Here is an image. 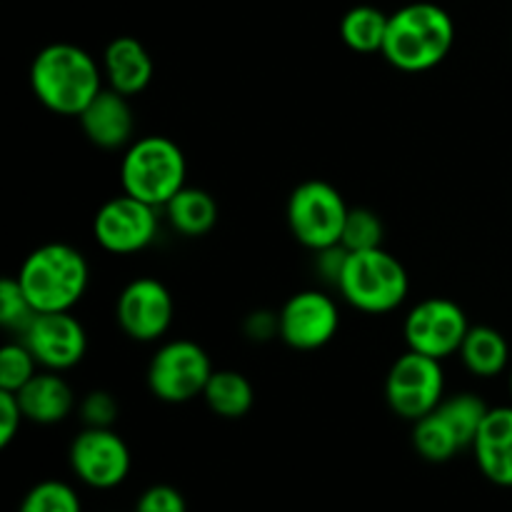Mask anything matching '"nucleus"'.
Wrapping results in <instances>:
<instances>
[{
    "instance_id": "nucleus-6",
    "label": "nucleus",
    "mask_w": 512,
    "mask_h": 512,
    "mask_svg": "<svg viewBox=\"0 0 512 512\" xmlns=\"http://www.w3.org/2000/svg\"><path fill=\"white\" fill-rule=\"evenodd\" d=\"M348 213L350 208L340 190L325 180L300 183L288 200L290 233L313 253L340 245Z\"/></svg>"
},
{
    "instance_id": "nucleus-17",
    "label": "nucleus",
    "mask_w": 512,
    "mask_h": 512,
    "mask_svg": "<svg viewBox=\"0 0 512 512\" xmlns=\"http://www.w3.org/2000/svg\"><path fill=\"white\" fill-rule=\"evenodd\" d=\"M103 73L110 88L120 95H140L153 80V58L133 35H120L110 40L103 53Z\"/></svg>"
},
{
    "instance_id": "nucleus-27",
    "label": "nucleus",
    "mask_w": 512,
    "mask_h": 512,
    "mask_svg": "<svg viewBox=\"0 0 512 512\" xmlns=\"http://www.w3.org/2000/svg\"><path fill=\"white\" fill-rule=\"evenodd\" d=\"M35 368H38V360L25 348L23 340L5 343L0 348V390L18 393L35 378Z\"/></svg>"
},
{
    "instance_id": "nucleus-21",
    "label": "nucleus",
    "mask_w": 512,
    "mask_h": 512,
    "mask_svg": "<svg viewBox=\"0 0 512 512\" xmlns=\"http://www.w3.org/2000/svg\"><path fill=\"white\" fill-rule=\"evenodd\" d=\"M203 398L215 415L225 420H238L250 413L255 393L245 375L235 373V370H215L205 385Z\"/></svg>"
},
{
    "instance_id": "nucleus-3",
    "label": "nucleus",
    "mask_w": 512,
    "mask_h": 512,
    "mask_svg": "<svg viewBox=\"0 0 512 512\" xmlns=\"http://www.w3.org/2000/svg\"><path fill=\"white\" fill-rule=\"evenodd\" d=\"M15 278L35 313H68L88 290L90 268L73 245L45 243L23 260Z\"/></svg>"
},
{
    "instance_id": "nucleus-24",
    "label": "nucleus",
    "mask_w": 512,
    "mask_h": 512,
    "mask_svg": "<svg viewBox=\"0 0 512 512\" xmlns=\"http://www.w3.org/2000/svg\"><path fill=\"white\" fill-rule=\"evenodd\" d=\"M435 410L448 420V425L455 430V435H458V440L463 443V448H473L480 425H483L490 408L480 395L455 393L450 395V398H443V403Z\"/></svg>"
},
{
    "instance_id": "nucleus-1",
    "label": "nucleus",
    "mask_w": 512,
    "mask_h": 512,
    "mask_svg": "<svg viewBox=\"0 0 512 512\" xmlns=\"http://www.w3.org/2000/svg\"><path fill=\"white\" fill-rule=\"evenodd\" d=\"M30 88L50 113L78 118L103 90L100 65L80 45H45L30 65Z\"/></svg>"
},
{
    "instance_id": "nucleus-16",
    "label": "nucleus",
    "mask_w": 512,
    "mask_h": 512,
    "mask_svg": "<svg viewBox=\"0 0 512 512\" xmlns=\"http://www.w3.org/2000/svg\"><path fill=\"white\" fill-rule=\"evenodd\" d=\"M470 450L490 483L512 488V405L488 410Z\"/></svg>"
},
{
    "instance_id": "nucleus-4",
    "label": "nucleus",
    "mask_w": 512,
    "mask_h": 512,
    "mask_svg": "<svg viewBox=\"0 0 512 512\" xmlns=\"http://www.w3.org/2000/svg\"><path fill=\"white\" fill-rule=\"evenodd\" d=\"M188 180V163L175 140L165 135H143L125 148L120 160L123 193L165 208Z\"/></svg>"
},
{
    "instance_id": "nucleus-8",
    "label": "nucleus",
    "mask_w": 512,
    "mask_h": 512,
    "mask_svg": "<svg viewBox=\"0 0 512 512\" xmlns=\"http://www.w3.org/2000/svg\"><path fill=\"white\" fill-rule=\"evenodd\" d=\"M440 363L443 360L428 358L415 350H408L395 360L385 380V398L395 415L415 423L443 403L445 373Z\"/></svg>"
},
{
    "instance_id": "nucleus-12",
    "label": "nucleus",
    "mask_w": 512,
    "mask_h": 512,
    "mask_svg": "<svg viewBox=\"0 0 512 512\" xmlns=\"http://www.w3.org/2000/svg\"><path fill=\"white\" fill-rule=\"evenodd\" d=\"M25 348L33 353L38 365L53 373L75 368L85 358L88 335L83 323L68 313H38L33 323L20 333Z\"/></svg>"
},
{
    "instance_id": "nucleus-9",
    "label": "nucleus",
    "mask_w": 512,
    "mask_h": 512,
    "mask_svg": "<svg viewBox=\"0 0 512 512\" xmlns=\"http://www.w3.org/2000/svg\"><path fill=\"white\" fill-rule=\"evenodd\" d=\"M70 470L90 490H113L130 475V448L113 428H85L70 443Z\"/></svg>"
},
{
    "instance_id": "nucleus-20",
    "label": "nucleus",
    "mask_w": 512,
    "mask_h": 512,
    "mask_svg": "<svg viewBox=\"0 0 512 512\" xmlns=\"http://www.w3.org/2000/svg\"><path fill=\"white\" fill-rule=\"evenodd\" d=\"M170 225L185 238H200L208 235L218 223V203L208 190L190 188L185 185L168 205H165Z\"/></svg>"
},
{
    "instance_id": "nucleus-29",
    "label": "nucleus",
    "mask_w": 512,
    "mask_h": 512,
    "mask_svg": "<svg viewBox=\"0 0 512 512\" xmlns=\"http://www.w3.org/2000/svg\"><path fill=\"white\" fill-rule=\"evenodd\" d=\"M133 512H188V503L178 488L158 483L140 493Z\"/></svg>"
},
{
    "instance_id": "nucleus-32",
    "label": "nucleus",
    "mask_w": 512,
    "mask_h": 512,
    "mask_svg": "<svg viewBox=\"0 0 512 512\" xmlns=\"http://www.w3.org/2000/svg\"><path fill=\"white\" fill-rule=\"evenodd\" d=\"M348 250L343 248V245H333V248H325V250H318L315 253V268H318V273L323 275L328 283L338 285L340 275H343V268H345V260H348Z\"/></svg>"
},
{
    "instance_id": "nucleus-15",
    "label": "nucleus",
    "mask_w": 512,
    "mask_h": 512,
    "mask_svg": "<svg viewBox=\"0 0 512 512\" xmlns=\"http://www.w3.org/2000/svg\"><path fill=\"white\" fill-rule=\"evenodd\" d=\"M85 138L103 150H118L133 140V108L118 90L103 88L78 115Z\"/></svg>"
},
{
    "instance_id": "nucleus-34",
    "label": "nucleus",
    "mask_w": 512,
    "mask_h": 512,
    "mask_svg": "<svg viewBox=\"0 0 512 512\" xmlns=\"http://www.w3.org/2000/svg\"><path fill=\"white\" fill-rule=\"evenodd\" d=\"M510 395H512V370H510Z\"/></svg>"
},
{
    "instance_id": "nucleus-22",
    "label": "nucleus",
    "mask_w": 512,
    "mask_h": 512,
    "mask_svg": "<svg viewBox=\"0 0 512 512\" xmlns=\"http://www.w3.org/2000/svg\"><path fill=\"white\" fill-rule=\"evenodd\" d=\"M388 18L373 5H355L340 20V38L355 53H380L388 33Z\"/></svg>"
},
{
    "instance_id": "nucleus-7",
    "label": "nucleus",
    "mask_w": 512,
    "mask_h": 512,
    "mask_svg": "<svg viewBox=\"0 0 512 512\" xmlns=\"http://www.w3.org/2000/svg\"><path fill=\"white\" fill-rule=\"evenodd\" d=\"M213 363L193 340H170L160 345L148 365V388L163 403H190L205 393Z\"/></svg>"
},
{
    "instance_id": "nucleus-28",
    "label": "nucleus",
    "mask_w": 512,
    "mask_h": 512,
    "mask_svg": "<svg viewBox=\"0 0 512 512\" xmlns=\"http://www.w3.org/2000/svg\"><path fill=\"white\" fill-rule=\"evenodd\" d=\"M35 315L38 313L20 288L18 278H3V283H0V323H3V328L23 333L33 323Z\"/></svg>"
},
{
    "instance_id": "nucleus-5",
    "label": "nucleus",
    "mask_w": 512,
    "mask_h": 512,
    "mask_svg": "<svg viewBox=\"0 0 512 512\" xmlns=\"http://www.w3.org/2000/svg\"><path fill=\"white\" fill-rule=\"evenodd\" d=\"M338 290L360 313L385 315L408 298L410 278L405 265L388 250H360L345 260Z\"/></svg>"
},
{
    "instance_id": "nucleus-23",
    "label": "nucleus",
    "mask_w": 512,
    "mask_h": 512,
    "mask_svg": "<svg viewBox=\"0 0 512 512\" xmlns=\"http://www.w3.org/2000/svg\"><path fill=\"white\" fill-rule=\"evenodd\" d=\"M413 448L428 463H448L460 450H465L455 430L438 410L413 423Z\"/></svg>"
},
{
    "instance_id": "nucleus-30",
    "label": "nucleus",
    "mask_w": 512,
    "mask_h": 512,
    "mask_svg": "<svg viewBox=\"0 0 512 512\" xmlns=\"http://www.w3.org/2000/svg\"><path fill=\"white\" fill-rule=\"evenodd\" d=\"M80 418H83L85 428H113L115 418H118V403L105 390H93L80 403Z\"/></svg>"
},
{
    "instance_id": "nucleus-25",
    "label": "nucleus",
    "mask_w": 512,
    "mask_h": 512,
    "mask_svg": "<svg viewBox=\"0 0 512 512\" xmlns=\"http://www.w3.org/2000/svg\"><path fill=\"white\" fill-rule=\"evenodd\" d=\"M18 512H83V503L73 485L63 480H43L25 493Z\"/></svg>"
},
{
    "instance_id": "nucleus-10",
    "label": "nucleus",
    "mask_w": 512,
    "mask_h": 512,
    "mask_svg": "<svg viewBox=\"0 0 512 512\" xmlns=\"http://www.w3.org/2000/svg\"><path fill=\"white\" fill-rule=\"evenodd\" d=\"M468 330L470 323L465 310L448 298L423 300L410 310L403 325L408 348L435 360L458 353Z\"/></svg>"
},
{
    "instance_id": "nucleus-33",
    "label": "nucleus",
    "mask_w": 512,
    "mask_h": 512,
    "mask_svg": "<svg viewBox=\"0 0 512 512\" xmlns=\"http://www.w3.org/2000/svg\"><path fill=\"white\" fill-rule=\"evenodd\" d=\"M245 333L250 340H270L273 335H280L278 315L270 313V310H258L245 320Z\"/></svg>"
},
{
    "instance_id": "nucleus-13",
    "label": "nucleus",
    "mask_w": 512,
    "mask_h": 512,
    "mask_svg": "<svg viewBox=\"0 0 512 512\" xmlns=\"http://www.w3.org/2000/svg\"><path fill=\"white\" fill-rule=\"evenodd\" d=\"M173 310V295L160 280L135 278L118 295L115 318L128 338L138 343H153L168 333Z\"/></svg>"
},
{
    "instance_id": "nucleus-31",
    "label": "nucleus",
    "mask_w": 512,
    "mask_h": 512,
    "mask_svg": "<svg viewBox=\"0 0 512 512\" xmlns=\"http://www.w3.org/2000/svg\"><path fill=\"white\" fill-rule=\"evenodd\" d=\"M23 420L25 415L18 395L10 393V390H0V448H8L13 443Z\"/></svg>"
},
{
    "instance_id": "nucleus-11",
    "label": "nucleus",
    "mask_w": 512,
    "mask_h": 512,
    "mask_svg": "<svg viewBox=\"0 0 512 512\" xmlns=\"http://www.w3.org/2000/svg\"><path fill=\"white\" fill-rule=\"evenodd\" d=\"M93 235L113 255H133L148 248L158 235V208L123 193L98 208Z\"/></svg>"
},
{
    "instance_id": "nucleus-19",
    "label": "nucleus",
    "mask_w": 512,
    "mask_h": 512,
    "mask_svg": "<svg viewBox=\"0 0 512 512\" xmlns=\"http://www.w3.org/2000/svg\"><path fill=\"white\" fill-rule=\"evenodd\" d=\"M465 368L478 378H495L510 363V345L500 330L490 325H470L458 350Z\"/></svg>"
},
{
    "instance_id": "nucleus-14",
    "label": "nucleus",
    "mask_w": 512,
    "mask_h": 512,
    "mask_svg": "<svg viewBox=\"0 0 512 512\" xmlns=\"http://www.w3.org/2000/svg\"><path fill=\"white\" fill-rule=\"evenodd\" d=\"M280 338L293 350H318L340 328L338 305L320 290H300L278 313Z\"/></svg>"
},
{
    "instance_id": "nucleus-2",
    "label": "nucleus",
    "mask_w": 512,
    "mask_h": 512,
    "mask_svg": "<svg viewBox=\"0 0 512 512\" xmlns=\"http://www.w3.org/2000/svg\"><path fill=\"white\" fill-rule=\"evenodd\" d=\"M455 43V23L435 3H410L388 18L380 53L403 73H423L448 58Z\"/></svg>"
},
{
    "instance_id": "nucleus-18",
    "label": "nucleus",
    "mask_w": 512,
    "mask_h": 512,
    "mask_svg": "<svg viewBox=\"0 0 512 512\" xmlns=\"http://www.w3.org/2000/svg\"><path fill=\"white\" fill-rule=\"evenodd\" d=\"M15 395H18L25 420L35 425L63 423L75 408L73 390L53 370L35 373V378Z\"/></svg>"
},
{
    "instance_id": "nucleus-26",
    "label": "nucleus",
    "mask_w": 512,
    "mask_h": 512,
    "mask_svg": "<svg viewBox=\"0 0 512 512\" xmlns=\"http://www.w3.org/2000/svg\"><path fill=\"white\" fill-rule=\"evenodd\" d=\"M383 235H385V225L383 220L378 218V213H373V210L368 208H350L340 245H343L348 253L375 250V248H383Z\"/></svg>"
}]
</instances>
